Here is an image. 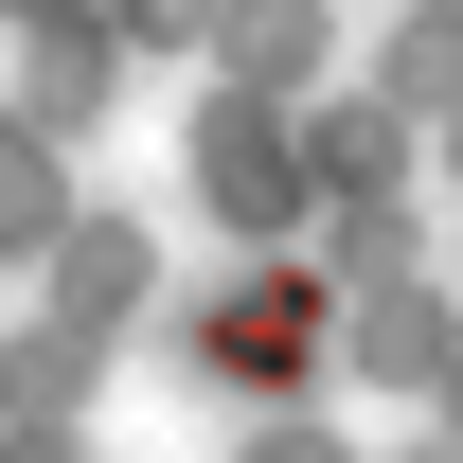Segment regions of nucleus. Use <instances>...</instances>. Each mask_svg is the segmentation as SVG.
Here are the masks:
<instances>
[{"label": "nucleus", "mask_w": 463, "mask_h": 463, "mask_svg": "<svg viewBox=\"0 0 463 463\" xmlns=\"http://www.w3.org/2000/svg\"><path fill=\"white\" fill-rule=\"evenodd\" d=\"M196 178H214L232 214H268V196H286V143H268L250 108H214V125H196Z\"/></svg>", "instance_id": "obj_2"}, {"label": "nucleus", "mask_w": 463, "mask_h": 463, "mask_svg": "<svg viewBox=\"0 0 463 463\" xmlns=\"http://www.w3.org/2000/svg\"><path fill=\"white\" fill-rule=\"evenodd\" d=\"M196 356H214L232 392H303V374H321V286H303V268H268V286L196 303Z\"/></svg>", "instance_id": "obj_1"}, {"label": "nucleus", "mask_w": 463, "mask_h": 463, "mask_svg": "<svg viewBox=\"0 0 463 463\" xmlns=\"http://www.w3.org/2000/svg\"><path fill=\"white\" fill-rule=\"evenodd\" d=\"M125 303H143V232H90L71 250V321H125Z\"/></svg>", "instance_id": "obj_3"}]
</instances>
